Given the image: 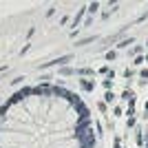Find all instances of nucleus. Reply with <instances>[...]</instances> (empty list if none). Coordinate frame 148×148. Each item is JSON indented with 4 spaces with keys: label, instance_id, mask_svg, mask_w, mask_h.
<instances>
[{
    "label": "nucleus",
    "instance_id": "393cba45",
    "mask_svg": "<svg viewBox=\"0 0 148 148\" xmlns=\"http://www.w3.org/2000/svg\"><path fill=\"white\" fill-rule=\"evenodd\" d=\"M0 102H2V99H0Z\"/></svg>",
    "mask_w": 148,
    "mask_h": 148
},
{
    "label": "nucleus",
    "instance_id": "f3484780",
    "mask_svg": "<svg viewBox=\"0 0 148 148\" xmlns=\"http://www.w3.org/2000/svg\"><path fill=\"white\" fill-rule=\"evenodd\" d=\"M142 51H144V47H139V44H135V47H133V53H135V56H139Z\"/></svg>",
    "mask_w": 148,
    "mask_h": 148
},
{
    "label": "nucleus",
    "instance_id": "dca6fc26",
    "mask_svg": "<svg viewBox=\"0 0 148 148\" xmlns=\"http://www.w3.org/2000/svg\"><path fill=\"white\" fill-rule=\"evenodd\" d=\"M97 73H99V75H111V69H108V66H102Z\"/></svg>",
    "mask_w": 148,
    "mask_h": 148
},
{
    "label": "nucleus",
    "instance_id": "1a4fd4ad",
    "mask_svg": "<svg viewBox=\"0 0 148 148\" xmlns=\"http://www.w3.org/2000/svg\"><path fill=\"white\" fill-rule=\"evenodd\" d=\"M97 9H99V2H91L86 11H88V13H97Z\"/></svg>",
    "mask_w": 148,
    "mask_h": 148
},
{
    "label": "nucleus",
    "instance_id": "f257e3e1",
    "mask_svg": "<svg viewBox=\"0 0 148 148\" xmlns=\"http://www.w3.org/2000/svg\"><path fill=\"white\" fill-rule=\"evenodd\" d=\"M73 60V56H62V58H56V60H51V62H42V64H38V69L42 71V69H49V66H64L66 62Z\"/></svg>",
    "mask_w": 148,
    "mask_h": 148
},
{
    "label": "nucleus",
    "instance_id": "20e7f679",
    "mask_svg": "<svg viewBox=\"0 0 148 148\" xmlns=\"http://www.w3.org/2000/svg\"><path fill=\"white\" fill-rule=\"evenodd\" d=\"M75 73H77V75H84V77H88V75H95V71H93V69H77Z\"/></svg>",
    "mask_w": 148,
    "mask_h": 148
},
{
    "label": "nucleus",
    "instance_id": "7ed1b4c3",
    "mask_svg": "<svg viewBox=\"0 0 148 148\" xmlns=\"http://www.w3.org/2000/svg\"><path fill=\"white\" fill-rule=\"evenodd\" d=\"M80 86L84 88L86 93H91L93 88H95V82H88V80H80Z\"/></svg>",
    "mask_w": 148,
    "mask_h": 148
},
{
    "label": "nucleus",
    "instance_id": "6ab92c4d",
    "mask_svg": "<svg viewBox=\"0 0 148 148\" xmlns=\"http://www.w3.org/2000/svg\"><path fill=\"white\" fill-rule=\"evenodd\" d=\"M93 40H95V36H91V38H84V40H80L77 44H88V42H93Z\"/></svg>",
    "mask_w": 148,
    "mask_h": 148
},
{
    "label": "nucleus",
    "instance_id": "5701e85b",
    "mask_svg": "<svg viewBox=\"0 0 148 148\" xmlns=\"http://www.w3.org/2000/svg\"><path fill=\"white\" fill-rule=\"evenodd\" d=\"M146 47H148V40H146Z\"/></svg>",
    "mask_w": 148,
    "mask_h": 148
},
{
    "label": "nucleus",
    "instance_id": "39448f33",
    "mask_svg": "<svg viewBox=\"0 0 148 148\" xmlns=\"http://www.w3.org/2000/svg\"><path fill=\"white\" fill-rule=\"evenodd\" d=\"M133 42H135L133 38H126V40H122V42H119L117 47H119V49H128V47H130V44H133Z\"/></svg>",
    "mask_w": 148,
    "mask_h": 148
},
{
    "label": "nucleus",
    "instance_id": "a211bd4d",
    "mask_svg": "<svg viewBox=\"0 0 148 148\" xmlns=\"http://www.w3.org/2000/svg\"><path fill=\"white\" fill-rule=\"evenodd\" d=\"M144 62H146V58H142V56H137V58H135V62H133V64H137V66H139V64H144Z\"/></svg>",
    "mask_w": 148,
    "mask_h": 148
},
{
    "label": "nucleus",
    "instance_id": "0eeeda50",
    "mask_svg": "<svg viewBox=\"0 0 148 148\" xmlns=\"http://www.w3.org/2000/svg\"><path fill=\"white\" fill-rule=\"evenodd\" d=\"M135 124H137V119H135V115H130V117L128 119H126V128H135Z\"/></svg>",
    "mask_w": 148,
    "mask_h": 148
},
{
    "label": "nucleus",
    "instance_id": "6e6552de",
    "mask_svg": "<svg viewBox=\"0 0 148 148\" xmlns=\"http://www.w3.org/2000/svg\"><path fill=\"white\" fill-rule=\"evenodd\" d=\"M84 11H86V9H80V11H77V16L73 18V27H77V25H80V20H82V16H84Z\"/></svg>",
    "mask_w": 148,
    "mask_h": 148
},
{
    "label": "nucleus",
    "instance_id": "f03ea898",
    "mask_svg": "<svg viewBox=\"0 0 148 148\" xmlns=\"http://www.w3.org/2000/svg\"><path fill=\"white\" fill-rule=\"evenodd\" d=\"M122 99H124V102H128L130 106H135V93H133V91H128V88H126V91L122 93Z\"/></svg>",
    "mask_w": 148,
    "mask_h": 148
},
{
    "label": "nucleus",
    "instance_id": "b1692460",
    "mask_svg": "<svg viewBox=\"0 0 148 148\" xmlns=\"http://www.w3.org/2000/svg\"><path fill=\"white\" fill-rule=\"evenodd\" d=\"M146 62H148V56H146Z\"/></svg>",
    "mask_w": 148,
    "mask_h": 148
},
{
    "label": "nucleus",
    "instance_id": "9d476101",
    "mask_svg": "<svg viewBox=\"0 0 148 148\" xmlns=\"http://www.w3.org/2000/svg\"><path fill=\"white\" fill-rule=\"evenodd\" d=\"M113 99H115V95H113L111 91H106V95H104V102H106V104H113Z\"/></svg>",
    "mask_w": 148,
    "mask_h": 148
},
{
    "label": "nucleus",
    "instance_id": "4be33fe9",
    "mask_svg": "<svg viewBox=\"0 0 148 148\" xmlns=\"http://www.w3.org/2000/svg\"><path fill=\"white\" fill-rule=\"evenodd\" d=\"M144 108H146V113H148V99H146V104H144Z\"/></svg>",
    "mask_w": 148,
    "mask_h": 148
},
{
    "label": "nucleus",
    "instance_id": "f8f14e48",
    "mask_svg": "<svg viewBox=\"0 0 148 148\" xmlns=\"http://www.w3.org/2000/svg\"><path fill=\"white\" fill-rule=\"evenodd\" d=\"M115 58H117V51H108L106 53V60L108 62H115Z\"/></svg>",
    "mask_w": 148,
    "mask_h": 148
},
{
    "label": "nucleus",
    "instance_id": "412c9836",
    "mask_svg": "<svg viewBox=\"0 0 148 148\" xmlns=\"http://www.w3.org/2000/svg\"><path fill=\"white\" fill-rule=\"evenodd\" d=\"M113 113H115V117H119V115H122V106H115V108H113Z\"/></svg>",
    "mask_w": 148,
    "mask_h": 148
},
{
    "label": "nucleus",
    "instance_id": "ddd939ff",
    "mask_svg": "<svg viewBox=\"0 0 148 148\" xmlns=\"http://www.w3.org/2000/svg\"><path fill=\"white\" fill-rule=\"evenodd\" d=\"M122 75L126 77V80H130V77H133V69H124V71H122Z\"/></svg>",
    "mask_w": 148,
    "mask_h": 148
},
{
    "label": "nucleus",
    "instance_id": "423d86ee",
    "mask_svg": "<svg viewBox=\"0 0 148 148\" xmlns=\"http://www.w3.org/2000/svg\"><path fill=\"white\" fill-rule=\"evenodd\" d=\"M75 73V69H71V66H62L60 69V75H64V77H66V75H73Z\"/></svg>",
    "mask_w": 148,
    "mask_h": 148
},
{
    "label": "nucleus",
    "instance_id": "4468645a",
    "mask_svg": "<svg viewBox=\"0 0 148 148\" xmlns=\"http://www.w3.org/2000/svg\"><path fill=\"white\" fill-rule=\"evenodd\" d=\"M22 82H25V75H18L16 80H11V84H13V86H18V84H22Z\"/></svg>",
    "mask_w": 148,
    "mask_h": 148
},
{
    "label": "nucleus",
    "instance_id": "2eb2a0df",
    "mask_svg": "<svg viewBox=\"0 0 148 148\" xmlns=\"http://www.w3.org/2000/svg\"><path fill=\"white\" fill-rule=\"evenodd\" d=\"M97 111H102V113H106V111H108V106H106V102H97Z\"/></svg>",
    "mask_w": 148,
    "mask_h": 148
},
{
    "label": "nucleus",
    "instance_id": "9b49d317",
    "mask_svg": "<svg viewBox=\"0 0 148 148\" xmlns=\"http://www.w3.org/2000/svg\"><path fill=\"white\" fill-rule=\"evenodd\" d=\"M102 86H104L106 91H111V88H113V80H111V77H106V80L102 82Z\"/></svg>",
    "mask_w": 148,
    "mask_h": 148
},
{
    "label": "nucleus",
    "instance_id": "aec40b11",
    "mask_svg": "<svg viewBox=\"0 0 148 148\" xmlns=\"http://www.w3.org/2000/svg\"><path fill=\"white\" fill-rule=\"evenodd\" d=\"M139 77H142V80H146V77H148V69H142V71H139Z\"/></svg>",
    "mask_w": 148,
    "mask_h": 148
}]
</instances>
